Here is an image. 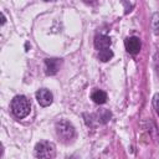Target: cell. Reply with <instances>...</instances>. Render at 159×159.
<instances>
[{
    "label": "cell",
    "mask_w": 159,
    "mask_h": 159,
    "mask_svg": "<svg viewBox=\"0 0 159 159\" xmlns=\"http://www.w3.org/2000/svg\"><path fill=\"white\" fill-rule=\"evenodd\" d=\"M62 61L60 58H46L45 60V73L47 76H53L58 72Z\"/></svg>",
    "instance_id": "8992f818"
},
{
    "label": "cell",
    "mask_w": 159,
    "mask_h": 159,
    "mask_svg": "<svg viewBox=\"0 0 159 159\" xmlns=\"http://www.w3.org/2000/svg\"><path fill=\"white\" fill-rule=\"evenodd\" d=\"M153 107H154L157 114L159 116V93H155L153 97Z\"/></svg>",
    "instance_id": "8fae6325"
},
{
    "label": "cell",
    "mask_w": 159,
    "mask_h": 159,
    "mask_svg": "<svg viewBox=\"0 0 159 159\" xmlns=\"http://www.w3.org/2000/svg\"><path fill=\"white\" fill-rule=\"evenodd\" d=\"M91 98H92V101H93L94 103H97V104H103V103H106V101H107V93H106L104 91L96 89V91L91 94Z\"/></svg>",
    "instance_id": "ba28073f"
},
{
    "label": "cell",
    "mask_w": 159,
    "mask_h": 159,
    "mask_svg": "<svg viewBox=\"0 0 159 159\" xmlns=\"http://www.w3.org/2000/svg\"><path fill=\"white\" fill-rule=\"evenodd\" d=\"M124 46H125L127 52H129V53H132V55H137V53L140 51L142 42H140L139 37H137V36H130V37H127V39L124 40Z\"/></svg>",
    "instance_id": "5b68a950"
},
{
    "label": "cell",
    "mask_w": 159,
    "mask_h": 159,
    "mask_svg": "<svg viewBox=\"0 0 159 159\" xmlns=\"http://www.w3.org/2000/svg\"><path fill=\"white\" fill-rule=\"evenodd\" d=\"M111 43H112V41H111V39L107 35H97L94 37V47L98 51L109 48L111 47Z\"/></svg>",
    "instance_id": "52a82bcc"
},
{
    "label": "cell",
    "mask_w": 159,
    "mask_h": 159,
    "mask_svg": "<svg viewBox=\"0 0 159 159\" xmlns=\"http://www.w3.org/2000/svg\"><path fill=\"white\" fill-rule=\"evenodd\" d=\"M112 57H113V51L111 48H106V50L98 51V58L102 62H108Z\"/></svg>",
    "instance_id": "9c48e42d"
},
{
    "label": "cell",
    "mask_w": 159,
    "mask_h": 159,
    "mask_svg": "<svg viewBox=\"0 0 159 159\" xmlns=\"http://www.w3.org/2000/svg\"><path fill=\"white\" fill-rule=\"evenodd\" d=\"M35 155L39 159H53L56 155V147L52 142L40 140L35 145Z\"/></svg>",
    "instance_id": "3957f363"
},
{
    "label": "cell",
    "mask_w": 159,
    "mask_h": 159,
    "mask_svg": "<svg viewBox=\"0 0 159 159\" xmlns=\"http://www.w3.org/2000/svg\"><path fill=\"white\" fill-rule=\"evenodd\" d=\"M31 104L25 96H16L11 101V112L16 118H25L30 114Z\"/></svg>",
    "instance_id": "7a4b0ae2"
},
{
    "label": "cell",
    "mask_w": 159,
    "mask_h": 159,
    "mask_svg": "<svg viewBox=\"0 0 159 159\" xmlns=\"http://www.w3.org/2000/svg\"><path fill=\"white\" fill-rule=\"evenodd\" d=\"M36 99H37V103L41 107H48L53 102V94L48 89L41 88L36 92Z\"/></svg>",
    "instance_id": "277c9868"
},
{
    "label": "cell",
    "mask_w": 159,
    "mask_h": 159,
    "mask_svg": "<svg viewBox=\"0 0 159 159\" xmlns=\"http://www.w3.org/2000/svg\"><path fill=\"white\" fill-rule=\"evenodd\" d=\"M55 129H56V134L57 137L63 142V143H70L75 139V135H76V130H75V127L73 124L67 120V119H61L56 123L55 125Z\"/></svg>",
    "instance_id": "6da1fadb"
},
{
    "label": "cell",
    "mask_w": 159,
    "mask_h": 159,
    "mask_svg": "<svg viewBox=\"0 0 159 159\" xmlns=\"http://www.w3.org/2000/svg\"><path fill=\"white\" fill-rule=\"evenodd\" d=\"M152 30L155 35H159V12H154L152 16Z\"/></svg>",
    "instance_id": "30bf717a"
},
{
    "label": "cell",
    "mask_w": 159,
    "mask_h": 159,
    "mask_svg": "<svg viewBox=\"0 0 159 159\" xmlns=\"http://www.w3.org/2000/svg\"><path fill=\"white\" fill-rule=\"evenodd\" d=\"M5 21H6V17H5V15L1 12V26L5 24Z\"/></svg>",
    "instance_id": "7c38bea8"
}]
</instances>
